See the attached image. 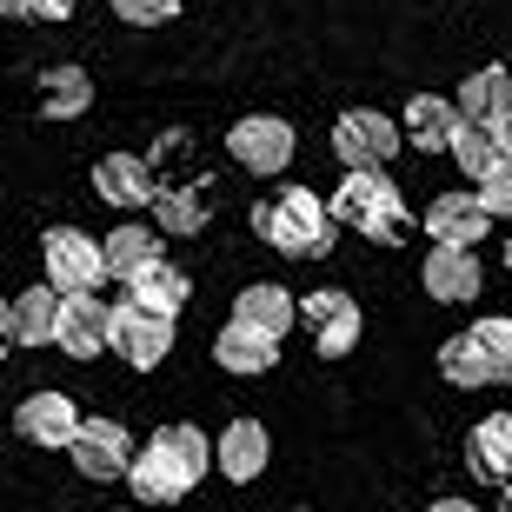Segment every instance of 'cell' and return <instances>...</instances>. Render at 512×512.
Masks as SVG:
<instances>
[{
  "mask_svg": "<svg viewBox=\"0 0 512 512\" xmlns=\"http://www.w3.org/2000/svg\"><path fill=\"white\" fill-rule=\"evenodd\" d=\"M253 233L286 260H326L333 253V213L306 187H280L266 207H253Z\"/></svg>",
  "mask_w": 512,
  "mask_h": 512,
  "instance_id": "6da1fadb",
  "label": "cell"
},
{
  "mask_svg": "<svg viewBox=\"0 0 512 512\" xmlns=\"http://www.w3.org/2000/svg\"><path fill=\"white\" fill-rule=\"evenodd\" d=\"M326 213H333V227H353L360 240H399V233H406V200H399V187L386 180V167L346 173L340 193L326 200Z\"/></svg>",
  "mask_w": 512,
  "mask_h": 512,
  "instance_id": "7a4b0ae2",
  "label": "cell"
},
{
  "mask_svg": "<svg viewBox=\"0 0 512 512\" xmlns=\"http://www.w3.org/2000/svg\"><path fill=\"white\" fill-rule=\"evenodd\" d=\"M40 266H47V286H54L60 300H74V293H100V286H107L100 247L80 227H47V233H40Z\"/></svg>",
  "mask_w": 512,
  "mask_h": 512,
  "instance_id": "3957f363",
  "label": "cell"
},
{
  "mask_svg": "<svg viewBox=\"0 0 512 512\" xmlns=\"http://www.w3.org/2000/svg\"><path fill=\"white\" fill-rule=\"evenodd\" d=\"M333 153H340V167H346V173L386 167V160L399 153V120L373 114V107H353V114L333 120Z\"/></svg>",
  "mask_w": 512,
  "mask_h": 512,
  "instance_id": "277c9868",
  "label": "cell"
},
{
  "mask_svg": "<svg viewBox=\"0 0 512 512\" xmlns=\"http://www.w3.org/2000/svg\"><path fill=\"white\" fill-rule=\"evenodd\" d=\"M107 353H120L127 366L153 373V366L173 353V320H160V313H140L133 300H120V306H114V326H107Z\"/></svg>",
  "mask_w": 512,
  "mask_h": 512,
  "instance_id": "5b68a950",
  "label": "cell"
},
{
  "mask_svg": "<svg viewBox=\"0 0 512 512\" xmlns=\"http://www.w3.org/2000/svg\"><path fill=\"white\" fill-rule=\"evenodd\" d=\"M293 147H300V140H293V127H286L280 114H247V120H233V133H227V153L247 173H286Z\"/></svg>",
  "mask_w": 512,
  "mask_h": 512,
  "instance_id": "8992f818",
  "label": "cell"
},
{
  "mask_svg": "<svg viewBox=\"0 0 512 512\" xmlns=\"http://www.w3.org/2000/svg\"><path fill=\"white\" fill-rule=\"evenodd\" d=\"M67 459H74L80 479H120L133 459V439L120 419H80L74 439H67Z\"/></svg>",
  "mask_w": 512,
  "mask_h": 512,
  "instance_id": "52a82bcc",
  "label": "cell"
},
{
  "mask_svg": "<svg viewBox=\"0 0 512 512\" xmlns=\"http://www.w3.org/2000/svg\"><path fill=\"white\" fill-rule=\"evenodd\" d=\"M74 426H80V406L67 393H54V386H40V393H27L14 406V433L27 446H40V453H67Z\"/></svg>",
  "mask_w": 512,
  "mask_h": 512,
  "instance_id": "ba28073f",
  "label": "cell"
},
{
  "mask_svg": "<svg viewBox=\"0 0 512 512\" xmlns=\"http://www.w3.org/2000/svg\"><path fill=\"white\" fill-rule=\"evenodd\" d=\"M147 453L160 459V473H167L180 493H193V486H200V473L213 466V439L200 433V426H187V419H167V426L147 439Z\"/></svg>",
  "mask_w": 512,
  "mask_h": 512,
  "instance_id": "9c48e42d",
  "label": "cell"
},
{
  "mask_svg": "<svg viewBox=\"0 0 512 512\" xmlns=\"http://www.w3.org/2000/svg\"><path fill=\"white\" fill-rule=\"evenodd\" d=\"M107 326H114V306L100 293H74V300H60L54 346L67 360H94V353H107Z\"/></svg>",
  "mask_w": 512,
  "mask_h": 512,
  "instance_id": "30bf717a",
  "label": "cell"
},
{
  "mask_svg": "<svg viewBox=\"0 0 512 512\" xmlns=\"http://www.w3.org/2000/svg\"><path fill=\"white\" fill-rule=\"evenodd\" d=\"M306 326H313V346H320V360H346L353 346H360V300H346V293H306Z\"/></svg>",
  "mask_w": 512,
  "mask_h": 512,
  "instance_id": "8fae6325",
  "label": "cell"
},
{
  "mask_svg": "<svg viewBox=\"0 0 512 512\" xmlns=\"http://www.w3.org/2000/svg\"><path fill=\"white\" fill-rule=\"evenodd\" d=\"M419 280H426V293H433L439 306H466V300H479V253L433 247L426 266H419Z\"/></svg>",
  "mask_w": 512,
  "mask_h": 512,
  "instance_id": "7c38bea8",
  "label": "cell"
},
{
  "mask_svg": "<svg viewBox=\"0 0 512 512\" xmlns=\"http://www.w3.org/2000/svg\"><path fill=\"white\" fill-rule=\"evenodd\" d=\"M266 453H273V439H266L260 419H233L227 433H220V446H213V466H220L233 486H253V479L266 473Z\"/></svg>",
  "mask_w": 512,
  "mask_h": 512,
  "instance_id": "4fadbf2b",
  "label": "cell"
},
{
  "mask_svg": "<svg viewBox=\"0 0 512 512\" xmlns=\"http://www.w3.org/2000/svg\"><path fill=\"white\" fill-rule=\"evenodd\" d=\"M486 213H479L473 193H439L433 207H426V233H433V247H466L473 253L479 240H486Z\"/></svg>",
  "mask_w": 512,
  "mask_h": 512,
  "instance_id": "5bb4252c",
  "label": "cell"
},
{
  "mask_svg": "<svg viewBox=\"0 0 512 512\" xmlns=\"http://www.w3.org/2000/svg\"><path fill=\"white\" fill-rule=\"evenodd\" d=\"M233 320L253 326V333H266V340H286L293 320H300V300H293L286 286H273V280H253L247 293L233 300Z\"/></svg>",
  "mask_w": 512,
  "mask_h": 512,
  "instance_id": "9a60e30c",
  "label": "cell"
},
{
  "mask_svg": "<svg viewBox=\"0 0 512 512\" xmlns=\"http://www.w3.org/2000/svg\"><path fill=\"white\" fill-rule=\"evenodd\" d=\"M94 193L107 200V207H153V167L140 160V153H107L94 167Z\"/></svg>",
  "mask_w": 512,
  "mask_h": 512,
  "instance_id": "2e32d148",
  "label": "cell"
},
{
  "mask_svg": "<svg viewBox=\"0 0 512 512\" xmlns=\"http://www.w3.org/2000/svg\"><path fill=\"white\" fill-rule=\"evenodd\" d=\"M459 114L453 100L439 94H413L406 100V120H399V147H419V153H446V140H453Z\"/></svg>",
  "mask_w": 512,
  "mask_h": 512,
  "instance_id": "e0dca14e",
  "label": "cell"
},
{
  "mask_svg": "<svg viewBox=\"0 0 512 512\" xmlns=\"http://www.w3.org/2000/svg\"><path fill=\"white\" fill-rule=\"evenodd\" d=\"M453 114L459 120H479V127H499V120L512 114V74H506V67H479V74H466Z\"/></svg>",
  "mask_w": 512,
  "mask_h": 512,
  "instance_id": "ac0fdd59",
  "label": "cell"
},
{
  "mask_svg": "<svg viewBox=\"0 0 512 512\" xmlns=\"http://www.w3.org/2000/svg\"><path fill=\"white\" fill-rule=\"evenodd\" d=\"M127 300L140 306V313L173 320V313L187 306V273H180V266H167V260H153V266H140V273L127 280Z\"/></svg>",
  "mask_w": 512,
  "mask_h": 512,
  "instance_id": "d6986e66",
  "label": "cell"
},
{
  "mask_svg": "<svg viewBox=\"0 0 512 512\" xmlns=\"http://www.w3.org/2000/svg\"><path fill=\"white\" fill-rule=\"evenodd\" d=\"M213 360L227 366V373H273V366H280V340H266V333L233 320L227 333L213 340Z\"/></svg>",
  "mask_w": 512,
  "mask_h": 512,
  "instance_id": "ffe728a7",
  "label": "cell"
},
{
  "mask_svg": "<svg viewBox=\"0 0 512 512\" xmlns=\"http://www.w3.org/2000/svg\"><path fill=\"white\" fill-rule=\"evenodd\" d=\"M7 313H14V346H54V320H60V293L47 280L27 286L20 300H7Z\"/></svg>",
  "mask_w": 512,
  "mask_h": 512,
  "instance_id": "44dd1931",
  "label": "cell"
},
{
  "mask_svg": "<svg viewBox=\"0 0 512 512\" xmlns=\"http://www.w3.org/2000/svg\"><path fill=\"white\" fill-rule=\"evenodd\" d=\"M446 153H453L459 160V173H466V180H486V173L499 167V160H506V140H499V127H479V120H459L453 127V140H446Z\"/></svg>",
  "mask_w": 512,
  "mask_h": 512,
  "instance_id": "7402d4cb",
  "label": "cell"
},
{
  "mask_svg": "<svg viewBox=\"0 0 512 512\" xmlns=\"http://www.w3.org/2000/svg\"><path fill=\"white\" fill-rule=\"evenodd\" d=\"M87 107H94L87 67H47V74H40V114L47 120H80Z\"/></svg>",
  "mask_w": 512,
  "mask_h": 512,
  "instance_id": "603a6c76",
  "label": "cell"
},
{
  "mask_svg": "<svg viewBox=\"0 0 512 512\" xmlns=\"http://www.w3.org/2000/svg\"><path fill=\"white\" fill-rule=\"evenodd\" d=\"M160 260V233L153 227H114L100 240V266H107V280H133L140 266Z\"/></svg>",
  "mask_w": 512,
  "mask_h": 512,
  "instance_id": "cb8c5ba5",
  "label": "cell"
},
{
  "mask_svg": "<svg viewBox=\"0 0 512 512\" xmlns=\"http://www.w3.org/2000/svg\"><path fill=\"white\" fill-rule=\"evenodd\" d=\"M506 419H512V413L479 419L473 439H466V453H473V473H479V479H512V439H506Z\"/></svg>",
  "mask_w": 512,
  "mask_h": 512,
  "instance_id": "d4e9b609",
  "label": "cell"
},
{
  "mask_svg": "<svg viewBox=\"0 0 512 512\" xmlns=\"http://www.w3.org/2000/svg\"><path fill=\"white\" fill-rule=\"evenodd\" d=\"M439 373H446L453 386H466V393H473V386H493V373H486V353L473 346V333H453V340L439 346Z\"/></svg>",
  "mask_w": 512,
  "mask_h": 512,
  "instance_id": "484cf974",
  "label": "cell"
},
{
  "mask_svg": "<svg viewBox=\"0 0 512 512\" xmlns=\"http://www.w3.org/2000/svg\"><path fill=\"white\" fill-rule=\"evenodd\" d=\"M120 479L133 486V499H140V506H173V499H187V493H180V486H173L167 473H160V459H153V453H133Z\"/></svg>",
  "mask_w": 512,
  "mask_h": 512,
  "instance_id": "4316f807",
  "label": "cell"
},
{
  "mask_svg": "<svg viewBox=\"0 0 512 512\" xmlns=\"http://www.w3.org/2000/svg\"><path fill=\"white\" fill-rule=\"evenodd\" d=\"M153 220H160V233H200L207 227V200L200 193H153Z\"/></svg>",
  "mask_w": 512,
  "mask_h": 512,
  "instance_id": "83f0119b",
  "label": "cell"
},
{
  "mask_svg": "<svg viewBox=\"0 0 512 512\" xmlns=\"http://www.w3.org/2000/svg\"><path fill=\"white\" fill-rule=\"evenodd\" d=\"M466 333H473V346L486 353V373H493V380H512V320L486 313V320L466 326Z\"/></svg>",
  "mask_w": 512,
  "mask_h": 512,
  "instance_id": "f1b7e54d",
  "label": "cell"
},
{
  "mask_svg": "<svg viewBox=\"0 0 512 512\" xmlns=\"http://www.w3.org/2000/svg\"><path fill=\"white\" fill-rule=\"evenodd\" d=\"M479 213H486V220H512V153L506 160H499L493 173H486V180H479Z\"/></svg>",
  "mask_w": 512,
  "mask_h": 512,
  "instance_id": "f546056e",
  "label": "cell"
},
{
  "mask_svg": "<svg viewBox=\"0 0 512 512\" xmlns=\"http://www.w3.org/2000/svg\"><path fill=\"white\" fill-rule=\"evenodd\" d=\"M114 14L127 20V27H167V20L180 14V0H114Z\"/></svg>",
  "mask_w": 512,
  "mask_h": 512,
  "instance_id": "4dcf8cb0",
  "label": "cell"
},
{
  "mask_svg": "<svg viewBox=\"0 0 512 512\" xmlns=\"http://www.w3.org/2000/svg\"><path fill=\"white\" fill-rule=\"evenodd\" d=\"M80 0H0V14L7 20H67Z\"/></svg>",
  "mask_w": 512,
  "mask_h": 512,
  "instance_id": "1f68e13d",
  "label": "cell"
},
{
  "mask_svg": "<svg viewBox=\"0 0 512 512\" xmlns=\"http://www.w3.org/2000/svg\"><path fill=\"white\" fill-rule=\"evenodd\" d=\"M7 346H14V313H7V300H0V360H7Z\"/></svg>",
  "mask_w": 512,
  "mask_h": 512,
  "instance_id": "d6a6232c",
  "label": "cell"
},
{
  "mask_svg": "<svg viewBox=\"0 0 512 512\" xmlns=\"http://www.w3.org/2000/svg\"><path fill=\"white\" fill-rule=\"evenodd\" d=\"M426 512H479V506H473V499H433Z\"/></svg>",
  "mask_w": 512,
  "mask_h": 512,
  "instance_id": "836d02e7",
  "label": "cell"
},
{
  "mask_svg": "<svg viewBox=\"0 0 512 512\" xmlns=\"http://www.w3.org/2000/svg\"><path fill=\"white\" fill-rule=\"evenodd\" d=\"M499 140H506V153H512V114H506V120H499Z\"/></svg>",
  "mask_w": 512,
  "mask_h": 512,
  "instance_id": "e575fe53",
  "label": "cell"
},
{
  "mask_svg": "<svg viewBox=\"0 0 512 512\" xmlns=\"http://www.w3.org/2000/svg\"><path fill=\"white\" fill-rule=\"evenodd\" d=\"M506 439H512V419H506Z\"/></svg>",
  "mask_w": 512,
  "mask_h": 512,
  "instance_id": "d590c367",
  "label": "cell"
},
{
  "mask_svg": "<svg viewBox=\"0 0 512 512\" xmlns=\"http://www.w3.org/2000/svg\"><path fill=\"white\" fill-rule=\"evenodd\" d=\"M506 266H512V247H506Z\"/></svg>",
  "mask_w": 512,
  "mask_h": 512,
  "instance_id": "8d00e7d4",
  "label": "cell"
},
{
  "mask_svg": "<svg viewBox=\"0 0 512 512\" xmlns=\"http://www.w3.org/2000/svg\"><path fill=\"white\" fill-rule=\"evenodd\" d=\"M506 512H512V506H506Z\"/></svg>",
  "mask_w": 512,
  "mask_h": 512,
  "instance_id": "74e56055",
  "label": "cell"
}]
</instances>
